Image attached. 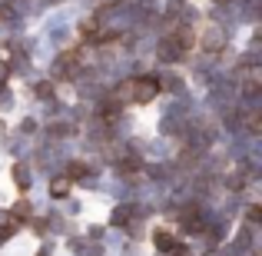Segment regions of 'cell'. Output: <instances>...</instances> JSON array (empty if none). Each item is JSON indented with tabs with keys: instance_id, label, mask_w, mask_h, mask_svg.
Masks as SVG:
<instances>
[{
	"instance_id": "cell-7",
	"label": "cell",
	"mask_w": 262,
	"mask_h": 256,
	"mask_svg": "<svg viewBox=\"0 0 262 256\" xmlns=\"http://www.w3.org/2000/svg\"><path fill=\"white\" fill-rule=\"evenodd\" d=\"M13 180H17V183H20V186H27V173H24V170H20V167H17V170H13Z\"/></svg>"
},
{
	"instance_id": "cell-8",
	"label": "cell",
	"mask_w": 262,
	"mask_h": 256,
	"mask_svg": "<svg viewBox=\"0 0 262 256\" xmlns=\"http://www.w3.org/2000/svg\"><path fill=\"white\" fill-rule=\"evenodd\" d=\"M13 213H17V216H27V213H30V206H27V203H17V206H13Z\"/></svg>"
},
{
	"instance_id": "cell-2",
	"label": "cell",
	"mask_w": 262,
	"mask_h": 256,
	"mask_svg": "<svg viewBox=\"0 0 262 256\" xmlns=\"http://www.w3.org/2000/svg\"><path fill=\"white\" fill-rule=\"evenodd\" d=\"M199 40H203V50H206V53H219V50L226 47V33L219 30L216 24H212V27H206Z\"/></svg>"
},
{
	"instance_id": "cell-1",
	"label": "cell",
	"mask_w": 262,
	"mask_h": 256,
	"mask_svg": "<svg viewBox=\"0 0 262 256\" xmlns=\"http://www.w3.org/2000/svg\"><path fill=\"white\" fill-rule=\"evenodd\" d=\"M156 93H160V84L149 77H136L120 84V100H129V103H149Z\"/></svg>"
},
{
	"instance_id": "cell-5",
	"label": "cell",
	"mask_w": 262,
	"mask_h": 256,
	"mask_svg": "<svg viewBox=\"0 0 262 256\" xmlns=\"http://www.w3.org/2000/svg\"><path fill=\"white\" fill-rule=\"evenodd\" d=\"M70 183H73L70 176H57V180H53V183H50V193H53V196H57V200H63L67 193H70Z\"/></svg>"
},
{
	"instance_id": "cell-3",
	"label": "cell",
	"mask_w": 262,
	"mask_h": 256,
	"mask_svg": "<svg viewBox=\"0 0 262 256\" xmlns=\"http://www.w3.org/2000/svg\"><path fill=\"white\" fill-rule=\"evenodd\" d=\"M239 80H243V90H246V93H259V80H262V70H259V67L256 64H246L243 67V70H239Z\"/></svg>"
},
{
	"instance_id": "cell-4",
	"label": "cell",
	"mask_w": 262,
	"mask_h": 256,
	"mask_svg": "<svg viewBox=\"0 0 262 256\" xmlns=\"http://www.w3.org/2000/svg\"><path fill=\"white\" fill-rule=\"evenodd\" d=\"M156 250L173 253L176 250V237H173V233H166V230H160V233H156Z\"/></svg>"
},
{
	"instance_id": "cell-6",
	"label": "cell",
	"mask_w": 262,
	"mask_h": 256,
	"mask_svg": "<svg viewBox=\"0 0 262 256\" xmlns=\"http://www.w3.org/2000/svg\"><path fill=\"white\" fill-rule=\"evenodd\" d=\"M70 180H77V176H86V167L83 163H70V173H67Z\"/></svg>"
}]
</instances>
